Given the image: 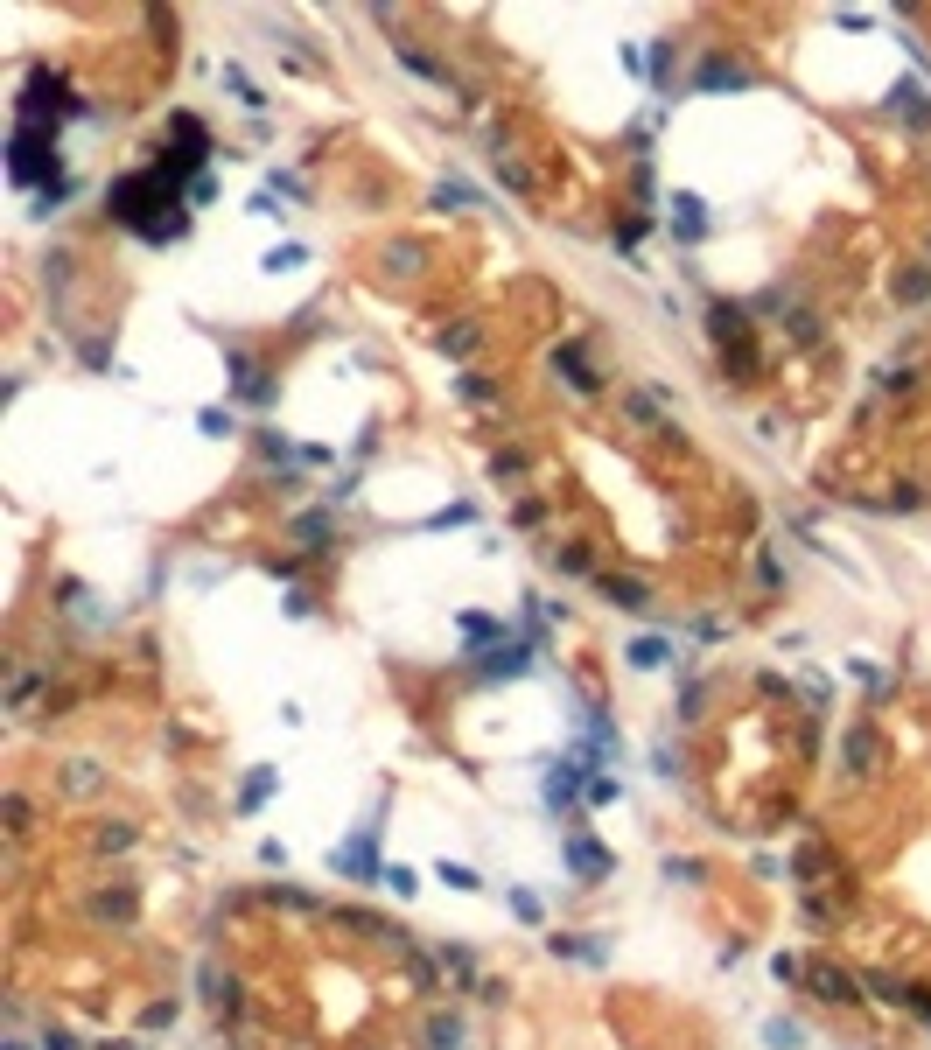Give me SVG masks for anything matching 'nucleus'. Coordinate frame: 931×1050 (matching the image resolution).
<instances>
[{
	"instance_id": "39448f33",
	"label": "nucleus",
	"mask_w": 931,
	"mask_h": 1050,
	"mask_svg": "<svg viewBox=\"0 0 931 1050\" xmlns=\"http://www.w3.org/2000/svg\"><path fill=\"white\" fill-rule=\"evenodd\" d=\"M722 84H729V91H735V84H749V71H742L735 56H722V49H715V56L700 64V91H722Z\"/></svg>"
},
{
	"instance_id": "6e6552de",
	"label": "nucleus",
	"mask_w": 931,
	"mask_h": 1050,
	"mask_svg": "<svg viewBox=\"0 0 931 1050\" xmlns=\"http://www.w3.org/2000/svg\"><path fill=\"white\" fill-rule=\"evenodd\" d=\"M133 841H140V834H133L126 819H98V834H91V848H98V854H126Z\"/></svg>"
},
{
	"instance_id": "9b49d317",
	"label": "nucleus",
	"mask_w": 931,
	"mask_h": 1050,
	"mask_svg": "<svg viewBox=\"0 0 931 1050\" xmlns=\"http://www.w3.org/2000/svg\"><path fill=\"white\" fill-rule=\"evenodd\" d=\"M896 113H903L910 126H931V98L918 91V84H903V91H896Z\"/></svg>"
},
{
	"instance_id": "f8f14e48",
	"label": "nucleus",
	"mask_w": 931,
	"mask_h": 1050,
	"mask_svg": "<svg viewBox=\"0 0 931 1050\" xmlns=\"http://www.w3.org/2000/svg\"><path fill=\"white\" fill-rule=\"evenodd\" d=\"M442 973H455V980H477V960H470L462 945H442Z\"/></svg>"
},
{
	"instance_id": "412c9836",
	"label": "nucleus",
	"mask_w": 931,
	"mask_h": 1050,
	"mask_svg": "<svg viewBox=\"0 0 931 1050\" xmlns=\"http://www.w3.org/2000/svg\"><path fill=\"white\" fill-rule=\"evenodd\" d=\"M7 1050H36V1044H21V1037H7Z\"/></svg>"
},
{
	"instance_id": "a211bd4d",
	"label": "nucleus",
	"mask_w": 931,
	"mask_h": 1050,
	"mask_svg": "<svg viewBox=\"0 0 931 1050\" xmlns=\"http://www.w3.org/2000/svg\"><path fill=\"white\" fill-rule=\"evenodd\" d=\"M770 973H777V980H784V987H791V980H806V967H799V960H791V953H777V960H770Z\"/></svg>"
},
{
	"instance_id": "f3484780",
	"label": "nucleus",
	"mask_w": 931,
	"mask_h": 1050,
	"mask_svg": "<svg viewBox=\"0 0 931 1050\" xmlns=\"http://www.w3.org/2000/svg\"><path fill=\"white\" fill-rule=\"evenodd\" d=\"M442 883H448V889H477V868H462V861H442Z\"/></svg>"
},
{
	"instance_id": "ddd939ff",
	"label": "nucleus",
	"mask_w": 931,
	"mask_h": 1050,
	"mask_svg": "<svg viewBox=\"0 0 931 1050\" xmlns=\"http://www.w3.org/2000/svg\"><path fill=\"white\" fill-rule=\"evenodd\" d=\"M896 294H903V301H925V294H931V274H925V267H910V274L896 281Z\"/></svg>"
},
{
	"instance_id": "4468645a",
	"label": "nucleus",
	"mask_w": 931,
	"mask_h": 1050,
	"mask_svg": "<svg viewBox=\"0 0 931 1050\" xmlns=\"http://www.w3.org/2000/svg\"><path fill=\"white\" fill-rule=\"evenodd\" d=\"M63 784H71L78 799H84V792H98V764H71V777H63Z\"/></svg>"
},
{
	"instance_id": "9d476101",
	"label": "nucleus",
	"mask_w": 931,
	"mask_h": 1050,
	"mask_svg": "<svg viewBox=\"0 0 931 1050\" xmlns=\"http://www.w3.org/2000/svg\"><path fill=\"white\" fill-rule=\"evenodd\" d=\"M623 658H631L638 673H651V665H665V658H673V645H665V638H638V645L623 651Z\"/></svg>"
},
{
	"instance_id": "1a4fd4ad",
	"label": "nucleus",
	"mask_w": 931,
	"mask_h": 1050,
	"mask_svg": "<svg viewBox=\"0 0 931 1050\" xmlns=\"http://www.w3.org/2000/svg\"><path fill=\"white\" fill-rule=\"evenodd\" d=\"M0 806H7V834H14V841H21V834H36V806H29V792H7Z\"/></svg>"
},
{
	"instance_id": "f03ea898",
	"label": "nucleus",
	"mask_w": 931,
	"mask_h": 1050,
	"mask_svg": "<svg viewBox=\"0 0 931 1050\" xmlns=\"http://www.w3.org/2000/svg\"><path fill=\"white\" fill-rule=\"evenodd\" d=\"M371 841H378V826H365L343 854H329V868H336V876H385V868H371Z\"/></svg>"
},
{
	"instance_id": "7ed1b4c3",
	"label": "nucleus",
	"mask_w": 931,
	"mask_h": 1050,
	"mask_svg": "<svg viewBox=\"0 0 931 1050\" xmlns=\"http://www.w3.org/2000/svg\"><path fill=\"white\" fill-rule=\"evenodd\" d=\"M567 868H574L581 883H603V876H609V854L596 848V841H581V834H574V841H567Z\"/></svg>"
},
{
	"instance_id": "dca6fc26",
	"label": "nucleus",
	"mask_w": 931,
	"mask_h": 1050,
	"mask_svg": "<svg viewBox=\"0 0 931 1050\" xmlns=\"http://www.w3.org/2000/svg\"><path fill=\"white\" fill-rule=\"evenodd\" d=\"M770 1044H777V1050H799V1044H806V1029H799V1022H770Z\"/></svg>"
},
{
	"instance_id": "423d86ee",
	"label": "nucleus",
	"mask_w": 931,
	"mask_h": 1050,
	"mask_svg": "<svg viewBox=\"0 0 931 1050\" xmlns=\"http://www.w3.org/2000/svg\"><path fill=\"white\" fill-rule=\"evenodd\" d=\"M596 589H603V596H609V603H616V609H651L645 581H631V574H603Z\"/></svg>"
},
{
	"instance_id": "f257e3e1",
	"label": "nucleus",
	"mask_w": 931,
	"mask_h": 1050,
	"mask_svg": "<svg viewBox=\"0 0 931 1050\" xmlns=\"http://www.w3.org/2000/svg\"><path fill=\"white\" fill-rule=\"evenodd\" d=\"M806 980H812V995H819V1002H834V1009L861 1002V980H854L848 967H826V960H819V967H806Z\"/></svg>"
},
{
	"instance_id": "6ab92c4d",
	"label": "nucleus",
	"mask_w": 931,
	"mask_h": 1050,
	"mask_svg": "<svg viewBox=\"0 0 931 1050\" xmlns=\"http://www.w3.org/2000/svg\"><path fill=\"white\" fill-rule=\"evenodd\" d=\"M378 883H393V896H413V868H400V861H393V868H385Z\"/></svg>"
},
{
	"instance_id": "aec40b11",
	"label": "nucleus",
	"mask_w": 931,
	"mask_h": 1050,
	"mask_svg": "<svg viewBox=\"0 0 931 1050\" xmlns=\"http://www.w3.org/2000/svg\"><path fill=\"white\" fill-rule=\"evenodd\" d=\"M42 1050H78V1037H71V1029H56V1022H49V1029H42Z\"/></svg>"
},
{
	"instance_id": "2eb2a0df",
	"label": "nucleus",
	"mask_w": 931,
	"mask_h": 1050,
	"mask_svg": "<svg viewBox=\"0 0 931 1050\" xmlns=\"http://www.w3.org/2000/svg\"><path fill=\"white\" fill-rule=\"evenodd\" d=\"M462 631H470V638H497L504 623H497V616H484V609H470V616H462Z\"/></svg>"
},
{
	"instance_id": "0eeeda50",
	"label": "nucleus",
	"mask_w": 931,
	"mask_h": 1050,
	"mask_svg": "<svg viewBox=\"0 0 931 1050\" xmlns=\"http://www.w3.org/2000/svg\"><path fill=\"white\" fill-rule=\"evenodd\" d=\"M477 673H490V680L504 673V680H512V673H526V651L519 645H490V651H477Z\"/></svg>"
},
{
	"instance_id": "20e7f679",
	"label": "nucleus",
	"mask_w": 931,
	"mask_h": 1050,
	"mask_svg": "<svg viewBox=\"0 0 931 1050\" xmlns=\"http://www.w3.org/2000/svg\"><path fill=\"white\" fill-rule=\"evenodd\" d=\"M294 539H301L309 554H329V546H336V519H329V512H301V519H294Z\"/></svg>"
}]
</instances>
